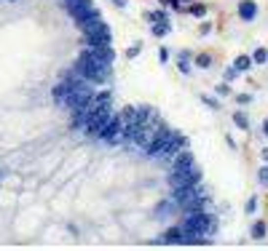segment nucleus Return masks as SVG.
<instances>
[{
	"label": "nucleus",
	"instance_id": "obj_24",
	"mask_svg": "<svg viewBox=\"0 0 268 251\" xmlns=\"http://www.w3.org/2000/svg\"><path fill=\"white\" fill-rule=\"evenodd\" d=\"M198 99L204 102L207 107H212V110H220V105H218V99H212V96H198Z\"/></svg>",
	"mask_w": 268,
	"mask_h": 251
},
{
	"label": "nucleus",
	"instance_id": "obj_22",
	"mask_svg": "<svg viewBox=\"0 0 268 251\" xmlns=\"http://www.w3.org/2000/svg\"><path fill=\"white\" fill-rule=\"evenodd\" d=\"M191 59H177V70L182 72V75H191Z\"/></svg>",
	"mask_w": 268,
	"mask_h": 251
},
{
	"label": "nucleus",
	"instance_id": "obj_11",
	"mask_svg": "<svg viewBox=\"0 0 268 251\" xmlns=\"http://www.w3.org/2000/svg\"><path fill=\"white\" fill-rule=\"evenodd\" d=\"M239 16H242L244 21H252L255 16H258V3H252V0H242V3H239Z\"/></svg>",
	"mask_w": 268,
	"mask_h": 251
},
{
	"label": "nucleus",
	"instance_id": "obj_33",
	"mask_svg": "<svg viewBox=\"0 0 268 251\" xmlns=\"http://www.w3.org/2000/svg\"><path fill=\"white\" fill-rule=\"evenodd\" d=\"M113 3H116L118 8H123V5H126V0H113Z\"/></svg>",
	"mask_w": 268,
	"mask_h": 251
},
{
	"label": "nucleus",
	"instance_id": "obj_32",
	"mask_svg": "<svg viewBox=\"0 0 268 251\" xmlns=\"http://www.w3.org/2000/svg\"><path fill=\"white\" fill-rule=\"evenodd\" d=\"M78 3H83V0H65V8H73V5H78Z\"/></svg>",
	"mask_w": 268,
	"mask_h": 251
},
{
	"label": "nucleus",
	"instance_id": "obj_17",
	"mask_svg": "<svg viewBox=\"0 0 268 251\" xmlns=\"http://www.w3.org/2000/svg\"><path fill=\"white\" fill-rule=\"evenodd\" d=\"M94 102H97V105H110V102H113V91H110V88L94 91Z\"/></svg>",
	"mask_w": 268,
	"mask_h": 251
},
{
	"label": "nucleus",
	"instance_id": "obj_37",
	"mask_svg": "<svg viewBox=\"0 0 268 251\" xmlns=\"http://www.w3.org/2000/svg\"><path fill=\"white\" fill-rule=\"evenodd\" d=\"M0 176H3V174H0Z\"/></svg>",
	"mask_w": 268,
	"mask_h": 251
},
{
	"label": "nucleus",
	"instance_id": "obj_19",
	"mask_svg": "<svg viewBox=\"0 0 268 251\" xmlns=\"http://www.w3.org/2000/svg\"><path fill=\"white\" fill-rule=\"evenodd\" d=\"M252 62H255V64H266V62H268V51L263 48V45H260V48H255Z\"/></svg>",
	"mask_w": 268,
	"mask_h": 251
},
{
	"label": "nucleus",
	"instance_id": "obj_9",
	"mask_svg": "<svg viewBox=\"0 0 268 251\" xmlns=\"http://www.w3.org/2000/svg\"><path fill=\"white\" fill-rule=\"evenodd\" d=\"M191 166H196V161H193V152L185 147V150H180L177 155H174L172 171H185V168H191Z\"/></svg>",
	"mask_w": 268,
	"mask_h": 251
},
{
	"label": "nucleus",
	"instance_id": "obj_18",
	"mask_svg": "<svg viewBox=\"0 0 268 251\" xmlns=\"http://www.w3.org/2000/svg\"><path fill=\"white\" fill-rule=\"evenodd\" d=\"M233 123H236L242 131H247V128H249V118H247V112L236 110V112H233Z\"/></svg>",
	"mask_w": 268,
	"mask_h": 251
},
{
	"label": "nucleus",
	"instance_id": "obj_27",
	"mask_svg": "<svg viewBox=\"0 0 268 251\" xmlns=\"http://www.w3.org/2000/svg\"><path fill=\"white\" fill-rule=\"evenodd\" d=\"M255 211H258V198H249V201H247V214H255Z\"/></svg>",
	"mask_w": 268,
	"mask_h": 251
},
{
	"label": "nucleus",
	"instance_id": "obj_21",
	"mask_svg": "<svg viewBox=\"0 0 268 251\" xmlns=\"http://www.w3.org/2000/svg\"><path fill=\"white\" fill-rule=\"evenodd\" d=\"M188 11H191L193 16H207V5H204V3H193V5H188Z\"/></svg>",
	"mask_w": 268,
	"mask_h": 251
},
{
	"label": "nucleus",
	"instance_id": "obj_1",
	"mask_svg": "<svg viewBox=\"0 0 268 251\" xmlns=\"http://www.w3.org/2000/svg\"><path fill=\"white\" fill-rule=\"evenodd\" d=\"M73 72H75V75H81L83 81H89L91 85H99V83H105L107 78H110L113 64H110V62H102L99 56H94V54L86 48V51H83V54L75 59Z\"/></svg>",
	"mask_w": 268,
	"mask_h": 251
},
{
	"label": "nucleus",
	"instance_id": "obj_4",
	"mask_svg": "<svg viewBox=\"0 0 268 251\" xmlns=\"http://www.w3.org/2000/svg\"><path fill=\"white\" fill-rule=\"evenodd\" d=\"M81 32L86 35V43H113V32L99 16L89 19L86 24H81Z\"/></svg>",
	"mask_w": 268,
	"mask_h": 251
},
{
	"label": "nucleus",
	"instance_id": "obj_29",
	"mask_svg": "<svg viewBox=\"0 0 268 251\" xmlns=\"http://www.w3.org/2000/svg\"><path fill=\"white\" fill-rule=\"evenodd\" d=\"M236 102H239V105H249L252 96H249V94H236Z\"/></svg>",
	"mask_w": 268,
	"mask_h": 251
},
{
	"label": "nucleus",
	"instance_id": "obj_28",
	"mask_svg": "<svg viewBox=\"0 0 268 251\" xmlns=\"http://www.w3.org/2000/svg\"><path fill=\"white\" fill-rule=\"evenodd\" d=\"M140 51H142V45H140V43H134V45H132V48H129V51H126V56H129V59H134V56H137V54H140Z\"/></svg>",
	"mask_w": 268,
	"mask_h": 251
},
{
	"label": "nucleus",
	"instance_id": "obj_12",
	"mask_svg": "<svg viewBox=\"0 0 268 251\" xmlns=\"http://www.w3.org/2000/svg\"><path fill=\"white\" fill-rule=\"evenodd\" d=\"M153 115H156V112H153L150 107H145V105H142V107H134V121L140 123V126L150 123V121H153Z\"/></svg>",
	"mask_w": 268,
	"mask_h": 251
},
{
	"label": "nucleus",
	"instance_id": "obj_6",
	"mask_svg": "<svg viewBox=\"0 0 268 251\" xmlns=\"http://www.w3.org/2000/svg\"><path fill=\"white\" fill-rule=\"evenodd\" d=\"M97 139L107 142V145H123V118L121 115H113L107 126L99 131V136Z\"/></svg>",
	"mask_w": 268,
	"mask_h": 251
},
{
	"label": "nucleus",
	"instance_id": "obj_26",
	"mask_svg": "<svg viewBox=\"0 0 268 251\" xmlns=\"http://www.w3.org/2000/svg\"><path fill=\"white\" fill-rule=\"evenodd\" d=\"M215 91H218V96H228V94H231V85H228V83H218V88H215Z\"/></svg>",
	"mask_w": 268,
	"mask_h": 251
},
{
	"label": "nucleus",
	"instance_id": "obj_2",
	"mask_svg": "<svg viewBox=\"0 0 268 251\" xmlns=\"http://www.w3.org/2000/svg\"><path fill=\"white\" fill-rule=\"evenodd\" d=\"M180 227L185 232H198V235H215V230H218V222H215V216L209 214V211H188L185 216H182Z\"/></svg>",
	"mask_w": 268,
	"mask_h": 251
},
{
	"label": "nucleus",
	"instance_id": "obj_20",
	"mask_svg": "<svg viewBox=\"0 0 268 251\" xmlns=\"http://www.w3.org/2000/svg\"><path fill=\"white\" fill-rule=\"evenodd\" d=\"M145 19H147V21H169V16L164 14V11H147Z\"/></svg>",
	"mask_w": 268,
	"mask_h": 251
},
{
	"label": "nucleus",
	"instance_id": "obj_8",
	"mask_svg": "<svg viewBox=\"0 0 268 251\" xmlns=\"http://www.w3.org/2000/svg\"><path fill=\"white\" fill-rule=\"evenodd\" d=\"M86 48L94 56H99L102 62H110V64H113V59H116V48H113L110 43H86Z\"/></svg>",
	"mask_w": 268,
	"mask_h": 251
},
{
	"label": "nucleus",
	"instance_id": "obj_31",
	"mask_svg": "<svg viewBox=\"0 0 268 251\" xmlns=\"http://www.w3.org/2000/svg\"><path fill=\"white\" fill-rule=\"evenodd\" d=\"M177 59H193V56H191V51H180Z\"/></svg>",
	"mask_w": 268,
	"mask_h": 251
},
{
	"label": "nucleus",
	"instance_id": "obj_10",
	"mask_svg": "<svg viewBox=\"0 0 268 251\" xmlns=\"http://www.w3.org/2000/svg\"><path fill=\"white\" fill-rule=\"evenodd\" d=\"M158 243H167V246H182V243H185V230H182L180 225H177V227H172V230L164 232Z\"/></svg>",
	"mask_w": 268,
	"mask_h": 251
},
{
	"label": "nucleus",
	"instance_id": "obj_15",
	"mask_svg": "<svg viewBox=\"0 0 268 251\" xmlns=\"http://www.w3.org/2000/svg\"><path fill=\"white\" fill-rule=\"evenodd\" d=\"M150 32H153V38H164V35L172 32V24H169V21H156V24L150 27Z\"/></svg>",
	"mask_w": 268,
	"mask_h": 251
},
{
	"label": "nucleus",
	"instance_id": "obj_25",
	"mask_svg": "<svg viewBox=\"0 0 268 251\" xmlns=\"http://www.w3.org/2000/svg\"><path fill=\"white\" fill-rule=\"evenodd\" d=\"M258 179H260V185H263V187H268V166H263L258 171Z\"/></svg>",
	"mask_w": 268,
	"mask_h": 251
},
{
	"label": "nucleus",
	"instance_id": "obj_35",
	"mask_svg": "<svg viewBox=\"0 0 268 251\" xmlns=\"http://www.w3.org/2000/svg\"><path fill=\"white\" fill-rule=\"evenodd\" d=\"M263 158H266V161H268V147H263Z\"/></svg>",
	"mask_w": 268,
	"mask_h": 251
},
{
	"label": "nucleus",
	"instance_id": "obj_7",
	"mask_svg": "<svg viewBox=\"0 0 268 251\" xmlns=\"http://www.w3.org/2000/svg\"><path fill=\"white\" fill-rule=\"evenodd\" d=\"M67 14L75 19V24L81 27V24H86L89 19H94V16H99V11L91 5V0H83V3H78V5H73V8H67Z\"/></svg>",
	"mask_w": 268,
	"mask_h": 251
},
{
	"label": "nucleus",
	"instance_id": "obj_5",
	"mask_svg": "<svg viewBox=\"0 0 268 251\" xmlns=\"http://www.w3.org/2000/svg\"><path fill=\"white\" fill-rule=\"evenodd\" d=\"M198 182H201V168L198 166H191L185 171H172V174H169L172 190H177V187H196Z\"/></svg>",
	"mask_w": 268,
	"mask_h": 251
},
{
	"label": "nucleus",
	"instance_id": "obj_36",
	"mask_svg": "<svg viewBox=\"0 0 268 251\" xmlns=\"http://www.w3.org/2000/svg\"><path fill=\"white\" fill-rule=\"evenodd\" d=\"M158 3H161V5H169V0H158Z\"/></svg>",
	"mask_w": 268,
	"mask_h": 251
},
{
	"label": "nucleus",
	"instance_id": "obj_14",
	"mask_svg": "<svg viewBox=\"0 0 268 251\" xmlns=\"http://www.w3.org/2000/svg\"><path fill=\"white\" fill-rule=\"evenodd\" d=\"M193 67H198V70H209V67H212V54H196L193 56Z\"/></svg>",
	"mask_w": 268,
	"mask_h": 251
},
{
	"label": "nucleus",
	"instance_id": "obj_23",
	"mask_svg": "<svg viewBox=\"0 0 268 251\" xmlns=\"http://www.w3.org/2000/svg\"><path fill=\"white\" fill-rule=\"evenodd\" d=\"M188 3H191V0H169V5H172L174 11H188Z\"/></svg>",
	"mask_w": 268,
	"mask_h": 251
},
{
	"label": "nucleus",
	"instance_id": "obj_30",
	"mask_svg": "<svg viewBox=\"0 0 268 251\" xmlns=\"http://www.w3.org/2000/svg\"><path fill=\"white\" fill-rule=\"evenodd\" d=\"M236 75H239V72L233 70V67H231V70H225V81H233V78H236Z\"/></svg>",
	"mask_w": 268,
	"mask_h": 251
},
{
	"label": "nucleus",
	"instance_id": "obj_16",
	"mask_svg": "<svg viewBox=\"0 0 268 251\" xmlns=\"http://www.w3.org/2000/svg\"><path fill=\"white\" fill-rule=\"evenodd\" d=\"M266 232H268L266 222H255V225H252V230H249V235H252L255 241H263V238H266Z\"/></svg>",
	"mask_w": 268,
	"mask_h": 251
},
{
	"label": "nucleus",
	"instance_id": "obj_3",
	"mask_svg": "<svg viewBox=\"0 0 268 251\" xmlns=\"http://www.w3.org/2000/svg\"><path fill=\"white\" fill-rule=\"evenodd\" d=\"M177 134V131L174 128H169V126H158V131H156V136H153L150 142H147L145 147H142V150H145V155L150 158V161H156V158H161L164 155V150H167V145L169 142H172V136Z\"/></svg>",
	"mask_w": 268,
	"mask_h": 251
},
{
	"label": "nucleus",
	"instance_id": "obj_13",
	"mask_svg": "<svg viewBox=\"0 0 268 251\" xmlns=\"http://www.w3.org/2000/svg\"><path fill=\"white\" fill-rule=\"evenodd\" d=\"M252 56H247V54H242V56H236V59H233V70L239 72V75H242V72H247V70H252Z\"/></svg>",
	"mask_w": 268,
	"mask_h": 251
},
{
	"label": "nucleus",
	"instance_id": "obj_34",
	"mask_svg": "<svg viewBox=\"0 0 268 251\" xmlns=\"http://www.w3.org/2000/svg\"><path fill=\"white\" fill-rule=\"evenodd\" d=\"M263 134L268 136V118H266V121H263Z\"/></svg>",
	"mask_w": 268,
	"mask_h": 251
}]
</instances>
